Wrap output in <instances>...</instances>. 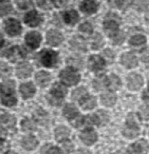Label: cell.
<instances>
[{
	"label": "cell",
	"instance_id": "obj_41",
	"mask_svg": "<svg viewBox=\"0 0 149 154\" xmlns=\"http://www.w3.org/2000/svg\"><path fill=\"white\" fill-rule=\"evenodd\" d=\"M68 62L69 64H71L76 69L81 68V59L79 57H70L68 59Z\"/></svg>",
	"mask_w": 149,
	"mask_h": 154
},
{
	"label": "cell",
	"instance_id": "obj_21",
	"mask_svg": "<svg viewBox=\"0 0 149 154\" xmlns=\"http://www.w3.org/2000/svg\"><path fill=\"white\" fill-rule=\"evenodd\" d=\"M106 85L110 90H117L121 87V80L116 75H110L107 79Z\"/></svg>",
	"mask_w": 149,
	"mask_h": 154
},
{
	"label": "cell",
	"instance_id": "obj_30",
	"mask_svg": "<svg viewBox=\"0 0 149 154\" xmlns=\"http://www.w3.org/2000/svg\"><path fill=\"white\" fill-rule=\"evenodd\" d=\"M146 42V38L144 35H134L130 38V45L133 47H141Z\"/></svg>",
	"mask_w": 149,
	"mask_h": 154
},
{
	"label": "cell",
	"instance_id": "obj_27",
	"mask_svg": "<svg viewBox=\"0 0 149 154\" xmlns=\"http://www.w3.org/2000/svg\"><path fill=\"white\" fill-rule=\"evenodd\" d=\"M132 5L140 12L147 11L149 7V0H133Z\"/></svg>",
	"mask_w": 149,
	"mask_h": 154
},
{
	"label": "cell",
	"instance_id": "obj_15",
	"mask_svg": "<svg viewBox=\"0 0 149 154\" xmlns=\"http://www.w3.org/2000/svg\"><path fill=\"white\" fill-rule=\"evenodd\" d=\"M81 138L86 145H92V143L96 140L97 136H96V133L94 132V131L88 130V131H85V132L81 133Z\"/></svg>",
	"mask_w": 149,
	"mask_h": 154
},
{
	"label": "cell",
	"instance_id": "obj_6",
	"mask_svg": "<svg viewBox=\"0 0 149 154\" xmlns=\"http://www.w3.org/2000/svg\"><path fill=\"white\" fill-rule=\"evenodd\" d=\"M40 62L46 66H52L55 64L56 60H57V55L55 52L50 51V50H45L40 53L39 56Z\"/></svg>",
	"mask_w": 149,
	"mask_h": 154
},
{
	"label": "cell",
	"instance_id": "obj_53",
	"mask_svg": "<svg viewBox=\"0 0 149 154\" xmlns=\"http://www.w3.org/2000/svg\"><path fill=\"white\" fill-rule=\"evenodd\" d=\"M145 19H146V21L149 23V11L146 12V15H145Z\"/></svg>",
	"mask_w": 149,
	"mask_h": 154
},
{
	"label": "cell",
	"instance_id": "obj_2",
	"mask_svg": "<svg viewBox=\"0 0 149 154\" xmlns=\"http://www.w3.org/2000/svg\"><path fill=\"white\" fill-rule=\"evenodd\" d=\"M24 21L26 24H28L31 28L39 26L40 22L43 21V15L39 13L37 10H29L24 15Z\"/></svg>",
	"mask_w": 149,
	"mask_h": 154
},
{
	"label": "cell",
	"instance_id": "obj_18",
	"mask_svg": "<svg viewBox=\"0 0 149 154\" xmlns=\"http://www.w3.org/2000/svg\"><path fill=\"white\" fill-rule=\"evenodd\" d=\"M13 3L20 10L29 11L34 5V0H13Z\"/></svg>",
	"mask_w": 149,
	"mask_h": 154
},
{
	"label": "cell",
	"instance_id": "obj_48",
	"mask_svg": "<svg viewBox=\"0 0 149 154\" xmlns=\"http://www.w3.org/2000/svg\"><path fill=\"white\" fill-rule=\"evenodd\" d=\"M142 60L146 63H149V50L144 51V53L142 54Z\"/></svg>",
	"mask_w": 149,
	"mask_h": 154
},
{
	"label": "cell",
	"instance_id": "obj_52",
	"mask_svg": "<svg viewBox=\"0 0 149 154\" xmlns=\"http://www.w3.org/2000/svg\"><path fill=\"white\" fill-rule=\"evenodd\" d=\"M143 98H144L145 100L149 101V90L146 91V92H144V94H143Z\"/></svg>",
	"mask_w": 149,
	"mask_h": 154
},
{
	"label": "cell",
	"instance_id": "obj_45",
	"mask_svg": "<svg viewBox=\"0 0 149 154\" xmlns=\"http://www.w3.org/2000/svg\"><path fill=\"white\" fill-rule=\"evenodd\" d=\"M112 38H113V41H114L115 43H119H119H122V41L124 40V35H123V33L119 31V32H117L116 34L112 37Z\"/></svg>",
	"mask_w": 149,
	"mask_h": 154
},
{
	"label": "cell",
	"instance_id": "obj_44",
	"mask_svg": "<svg viewBox=\"0 0 149 154\" xmlns=\"http://www.w3.org/2000/svg\"><path fill=\"white\" fill-rule=\"evenodd\" d=\"M21 126L24 131H32L35 129V126H34V124H33V122H31V120H29V119H24V122H22Z\"/></svg>",
	"mask_w": 149,
	"mask_h": 154
},
{
	"label": "cell",
	"instance_id": "obj_1",
	"mask_svg": "<svg viewBox=\"0 0 149 154\" xmlns=\"http://www.w3.org/2000/svg\"><path fill=\"white\" fill-rule=\"evenodd\" d=\"M119 17L110 14V16L107 15L106 20L104 21V30L110 37H113L119 32Z\"/></svg>",
	"mask_w": 149,
	"mask_h": 154
},
{
	"label": "cell",
	"instance_id": "obj_33",
	"mask_svg": "<svg viewBox=\"0 0 149 154\" xmlns=\"http://www.w3.org/2000/svg\"><path fill=\"white\" fill-rule=\"evenodd\" d=\"M103 42H104L103 41V37L98 33H96L91 39V47L93 49H98V48H100L103 45Z\"/></svg>",
	"mask_w": 149,
	"mask_h": 154
},
{
	"label": "cell",
	"instance_id": "obj_22",
	"mask_svg": "<svg viewBox=\"0 0 149 154\" xmlns=\"http://www.w3.org/2000/svg\"><path fill=\"white\" fill-rule=\"evenodd\" d=\"M51 93H52V95H53V97H55L56 99H58V98L62 99V98H64V96L66 95L67 90L62 86L56 84V85H54Z\"/></svg>",
	"mask_w": 149,
	"mask_h": 154
},
{
	"label": "cell",
	"instance_id": "obj_34",
	"mask_svg": "<svg viewBox=\"0 0 149 154\" xmlns=\"http://www.w3.org/2000/svg\"><path fill=\"white\" fill-rule=\"evenodd\" d=\"M34 5H36L40 10H49L52 7L50 0H34Z\"/></svg>",
	"mask_w": 149,
	"mask_h": 154
},
{
	"label": "cell",
	"instance_id": "obj_16",
	"mask_svg": "<svg viewBox=\"0 0 149 154\" xmlns=\"http://www.w3.org/2000/svg\"><path fill=\"white\" fill-rule=\"evenodd\" d=\"M20 92H21L22 96L24 98H30L34 95L35 93V88L31 82H28V84H24L20 87Z\"/></svg>",
	"mask_w": 149,
	"mask_h": 154
},
{
	"label": "cell",
	"instance_id": "obj_5",
	"mask_svg": "<svg viewBox=\"0 0 149 154\" xmlns=\"http://www.w3.org/2000/svg\"><path fill=\"white\" fill-rule=\"evenodd\" d=\"M60 79L68 86H73V85L77 84L79 76L75 71L71 70V69H66L60 73Z\"/></svg>",
	"mask_w": 149,
	"mask_h": 154
},
{
	"label": "cell",
	"instance_id": "obj_47",
	"mask_svg": "<svg viewBox=\"0 0 149 154\" xmlns=\"http://www.w3.org/2000/svg\"><path fill=\"white\" fill-rule=\"evenodd\" d=\"M46 154H60V151L58 148L56 147H51L50 149L47 150V152H46Z\"/></svg>",
	"mask_w": 149,
	"mask_h": 154
},
{
	"label": "cell",
	"instance_id": "obj_31",
	"mask_svg": "<svg viewBox=\"0 0 149 154\" xmlns=\"http://www.w3.org/2000/svg\"><path fill=\"white\" fill-rule=\"evenodd\" d=\"M64 114L67 118H73L77 115V109L73 105H67L64 109Z\"/></svg>",
	"mask_w": 149,
	"mask_h": 154
},
{
	"label": "cell",
	"instance_id": "obj_42",
	"mask_svg": "<svg viewBox=\"0 0 149 154\" xmlns=\"http://www.w3.org/2000/svg\"><path fill=\"white\" fill-rule=\"evenodd\" d=\"M140 115L143 119H145V120L149 119V107L148 106L144 105L140 108Z\"/></svg>",
	"mask_w": 149,
	"mask_h": 154
},
{
	"label": "cell",
	"instance_id": "obj_3",
	"mask_svg": "<svg viewBox=\"0 0 149 154\" xmlns=\"http://www.w3.org/2000/svg\"><path fill=\"white\" fill-rule=\"evenodd\" d=\"M100 9V2L97 0H81L79 2V11L86 15L95 14Z\"/></svg>",
	"mask_w": 149,
	"mask_h": 154
},
{
	"label": "cell",
	"instance_id": "obj_43",
	"mask_svg": "<svg viewBox=\"0 0 149 154\" xmlns=\"http://www.w3.org/2000/svg\"><path fill=\"white\" fill-rule=\"evenodd\" d=\"M105 85H106V79H104L103 77L102 78H96L93 82V86L96 90H102V89L105 87Z\"/></svg>",
	"mask_w": 149,
	"mask_h": 154
},
{
	"label": "cell",
	"instance_id": "obj_26",
	"mask_svg": "<svg viewBox=\"0 0 149 154\" xmlns=\"http://www.w3.org/2000/svg\"><path fill=\"white\" fill-rule=\"evenodd\" d=\"M69 134H70V132H69V130L66 127H58L55 131V137L58 141L64 140L65 138H67L69 136Z\"/></svg>",
	"mask_w": 149,
	"mask_h": 154
},
{
	"label": "cell",
	"instance_id": "obj_20",
	"mask_svg": "<svg viewBox=\"0 0 149 154\" xmlns=\"http://www.w3.org/2000/svg\"><path fill=\"white\" fill-rule=\"evenodd\" d=\"M138 133V128L136 127V124H131V122H127V126L124 129V135H126L129 138L136 136Z\"/></svg>",
	"mask_w": 149,
	"mask_h": 154
},
{
	"label": "cell",
	"instance_id": "obj_13",
	"mask_svg": "<svg viewBox=\"0 0 149 154\" xmlns=\"http://www.w3.org/2000/svg\"><path fill=\"white\" fill-rule=\"evenodd\" d=\"M122 62L127 68H134L138 64V59L132 53H126L122 56Z\"/></svg>",
	"mask_w": 149,
	"mask_h": 154
},
{
	"label": "cell",
	"instance_id": "obj_51",
	"mask_svg": "<svg viewBox=\"0 0 149 154\" xmlns=\"http://www.w3.org/2000/svg\"><path fill=\"white\" fill-rule=\"evenodd\" d=\"M104 54H105V56L110 60V61H112L113 60V53H112L111 50H106V51L104 52Z\"/></svg>",
	"mask_w": 149,
	"mask_h": 154
},
{
	"label": "cell",
	"instance_id": "obj_39",
	"mask_svg": "<svg viewBox=\"0 0 149 154\" xmlns=\"http://www.w3.org/2000/svg\"><path fill=\"white\" fill-rule=\"evenodd\" d=\"M79 30H81V32L86 33V34H91L92 31H93V26L89 22H84L79 26Z\"/></svg>",
	"mask_w": 149,
	"mask_h": 154
},
{
	"label": "cell",
	"instance_id": "obj_17",
	"mask_svg": "<svg viewBox=\"0 0 149 154\" xmlns=\"http://www.w3.org/2000/svg\"><path fill=\"white\" fill-rule=\"evenodd\" d=\"M147 150V143L146 141H138L130 147L129 151L131 154H143Z\"/></svg>",
	"mask_w": 149,
	"mask_h": 154
},
{
	"label": "cell",
	"instance_id": "obj_32",
	"mask_svg": "<svg viewBox=\"0 0 149 154\" xmlns=\"http://www.w3.org/2000/svg\"><path fill=\"white\" fill-rule=\"evenodd\" d=\"M0 122L2 125L7 127H13L14 124H15V118L12 115H9V114H5L0 117Z\"/></svg>",
	"mask_w": 149,
	"mask_h": 154
},
{
	"label": "cell",
	"instance_id": "obj_4",
	"mask_svg": "<svg viewBox=\"0 0 149 154\" xmlns=\"http://www.w3.org/2000/svg\"><path fill=\"white\" fill-rule=\"evenodd\" d=\"M5 29L7 34H9L10 36H16L21 32V24L15 18H9L5 22Z\"/></svg>",
	"mask_w": 149,
	"mask_h": 154
},
{
	"label": "cell",
	"instance_id": "obj_9",
	"mask_svg": "<svg viewBox=\"0 0 149 154\" xmlns=\"http://www.w3.org/2000/svg\"><path fill=\"white\" fill-rule=\"evenodd\" d=\"M62 34L57 30H50L47 34V41L50 45H58L62 43Z\"/></svg>",
	"mask_w": 149,
	"mask_h": 154
},
{
	"label": "cell",
	"instance_id": "obj_10",
	"mask_svg": "<svg viewBox=\"0 0 149 154\" xmlns=\"http://www.w3.org/2000/svg\"><path fill=\"white\" fill-rule=\"evenodd\" d=\"M143 85V78L138 74H131L128 77V88L130 90H138Z\"/></svg>",
	"mask_w": 149,
	"mask_h": 154
},
{
	"label": "cell",
	"instance_id": "obj_28",
	"mask_svg": "<svg viewBox=\"0 0 149 154\" xmlns=\"http://www.w3.org/2000/svg\"><path fill=\"white\" fill-rule=\"evenodd\" d=\"M113 5L119 10H126L131 7L133 3V0H112Z\"/></svg>",
	"mask_w": 149,
	"mask_h": 154
},
{
	"label": "cell",
	"instance_id": "obj_7",
	"mask_svg": "<svg viewBox=\"0 0 149 154\" xmlns=\"http://www.w3.org/2000/svg\"><path fill=\"white\" fill-rule=\"evenodd\" d=\"M62 20L69 26H74L79 20V13L74 9H69L62 13Z\"/></svg>",
	"mask_w": 149,
	"mask_h": 154
},
{
	"label": "cell",
	"instance_id": "obj_40",
	"mask_svg": "<svg viewBox=\"0 0 149 154\" xmlns=\"http://www.w3.org/2000/svg\"><path fill=\"white\" fill-rule=\"evenodd\" d=\"M10 73H11V70L7 63H0V76L7 77L10 75Z\"/></svg>",
	"mask_w": 149,
	"mask_h": 154
},
{
	"label": "cell",
	"instance_id": "obj_8",
	"mask_svg": "<svg viewBox=\"0 0 149 154\" xmlns=\"http://www.w3.org/2000/svg\"><path fill=\"white\" fill-rule=\"evenodd\" d=\"M41 41V36L38 32H35V31H32V32L28 33L26 36V42L29 47L33 48V49H36L39 45H40Z\"/></svg>",
	"mask_w": 149,
	"mask_h": 154
},
{
	"label": "cell",
	"instance_id": "obj_19",
	"mask_svg": "<svg viewBox=\"0 0 149 154\" xmlns=\"http://www.w3.org/2000/svg\"><path fill=\"white\" fill-rule=\"evenodd\" d=\"M50 79H51L50 74L47 72H45V71H41V72H38L36 74V80H37V82H38L39 86H41V87L47 86V85L50 82Z\"/></svg>",
	"mask_w": 149,
	"mask_h": 154
},
{
	"label": "cell",
	"instance_id": "obj_38",
	"mask_svg": "<svg viewBox=\"0 0 149 154\" xmlns=\"http://www.w3.org/2000/svg\"><path fill=\"white\" fill-rule=\"evenodd\" d=\"M86 93H87L86 89L78 88V89H76L74 92H73L72 97H73V99H81V98H83V97H85Z\"/></svg>",
	"mask_w": 149,
	"mask_h": 154
},
{
	"label": "cell",
	"instance_id": "obj_29",
	"mask_svg": "<svg viewBox=\"0 0 149 154\" xmlns=\"http://www.w3.org/2000/svg\"><path fill=\"white\" fill-rule=\"evenodd\" d=\"M71 45H72L73 49L76 50H85L86 48V43L85 40L83 38H81L79 36H76L71 40Z\"/></svg>",
	"mask_w": 149,
	"mask_h": 154
},
{
	"label": "cell",
	"instance_id": "obj_35",
	"mask_svg": "<svg viewBox=\"0 0 149 154\" xmlns=\"http://www.w3.org/2000/svg\"><path fill=\"white\" fill-rule=\"evenodd\" d=\"M2 91L5 94L9 95V94H13L14 92V82L11 80H8L5 84L2 85Z\"/></svg>",
	"mask_w": 149,
	"mask_h": 154
},
{
	"label": "cell",
	"instance_id": "obj_46",
	"mask_svg": "<svg viewBox=\"0 0 149 154\" xmlns=\"http://www.w3.org/2000/svg\"><path fill=\"white\" fill-rule=\"evenodd\" d=\"M97 116V120L98 122H103L102 124H105V122L108 120V116L105 112H98V114H96Z\"/></svg>",
	"mask_w": 149,
	"mask_h": 154
},
{
	"label": "cell",
	"instance_id": "obj_14",
	"mask_svg": "<svg viewBox=\"0 0 149 154\" xmlns=\"http://www.w3.org/2000/svg\"><path fill=\"white\" fill-rule=\"evenodd\" d=\"M31 72H32V68L28 63H20L16 69V73H17L18 77H20V78L28 77L31 74Z\"/></svg>",
	"mask_w": 149,
	"mask_h": 154
},
{
	"label": "cell",
	"instance_id": "obj_25",
	"mask_svg": "<svg viewBox=\"0 0 149 154\" xmlns=\"http://www.w3.org/2000/svg\"><path fill=\"white\" fill-rule=\"evenodd\" d=\"M22 146L24 148L28 150H32L34 149L35 147L37 146V140L34 136H27L22 139Z\"/></svg>",
	"mask_w": 149,
	"mask_h": 154
},
{
	"label": "cell",
	"instance_id": "obj_23",
	"mask_svg": "<svg viewBox=\"0 0 149 154\" xmlns=\"http://www.w3.org/2000/svg\"><path fill=\"white\" fill-rule=\"evenodd\" d=\"M100 100H102L103 105L105 106H113L116 101V97L113 93H105L100 96Z\"/></svg>",
	"mask_w": 149,
	"mask_h": 154
},
{
	"label": "cell",
	"instance_id": "obj_54",
	"mask_svg": "<svg viewBox=\"0 0 149 154\" xmlns=\"http://www.w3.org/2000/svg\"><path fill=\"white\" fill-rule=\"evenodd\" d=\"M5 154H16V153H14V152H12V151H9V152H7Z\"/></svg>",
	"mask_w": 149,
	"mask_h": 154
},
{
	"label": "cell",
	"instance_id": "obj_36",
	"mask_svg": "<svg viewBox=\"0 0 149 154\" xmlns=\"http://www.w3.org/2000/svg\"><path fill=\"white\" fill-rule=\"evenodd\" d=\"M16 101L17 100H16V98L13 96V94H9V95L5 94V96L2 97V103L5 106H9V107L15 105Z\"/></svg>",
	"mask_w": 149,
	"mask_h": 154
},
{
	"label": "cell",
	"instance_id": "obj_24",
	"mask_svg": "<svg viewBox=\"0 0 149 154\" xmlns=\"http://www.w3.org/2000/svg\"><path fill=\"white\" fill-rule=\"evenodd\" d=\"M81 105L86 110L92 109V108L95 107V98L92 96H85L81 100Z\"/></svg>",
	"mask_w": 149,
	"mask_h": 154
},
{
	"label": "cell",
	"instance_id": "obj_12",
	"mask_svg": "<svg viewBox=\"0 0 149 154\" xmlns=\"http://www.w3.org/2000/svg\"><path fill=\"white\" fill-rule=\"evenodd\" d=\"M14 3L11 0H0V16H7L13 11Z\"/></svg>",
	"mask_w": 149,
	"mask_h": 154
},
{
	"label": "cell",
	"instance_id": "obj_50",
	"mask_svg": "<svg viewBox=\"0 0 149 154\" xmlns=\"http://www.w3.org/2000/svg\"><path fill=\"white\" fill-rule=\"evenodd\" d=\"M72 143H70V141H67V143H64V150L67 152V153H69V152L72 151Z\"/></svg>",
	"mask_w": 149,
	"mask_h": 154
},
{
	"label": "cell",
	"instance_id": "obj_55",
	"mask_svg": "<svg viewBox=\"0 0 149 154\" xmlns=\"http://www.w3.org/2000/svg\"><path fill=\"white\" fill-rule=\"evenodd\" d=\"M1 42H2V35L0 34V43H1Z\"/></svg>",
	"mask_w": 149,
	"mask_h": 154
},
{
	"label": "cell",
	"instance_id": "obj_11",
	"mask_svg": "<svg viewBox=\"0 0 149 154\" xmlns=\"http://www.w3.org/2000/svg\"><path fill=\"white\" fill-rule=\"evenodd\" d=\"M105 66V62L100 56H92L89 59V68L94 72L100 71Z\"/></svg>",
	"mask_w": 149,
	"mask_h": 154
},
{
	"label": "cell",
	"instance_id": "obj_49",
	"mask_svg": "<svg viewBox=\"0 0 149 154\" xmlns=\"http://www.w3.org/2000/svg\"><path fill=\"white\" fill-rule=\"evenodd\" d=\"M84 122H85V119H84L83 117H81V116H79V117L77 118V119L73 120L72 124H73V126H75V127H79L81 125L84 124Z\"/></svg>",
	"mask_w": 149,
	"mask_h": 154
},
{
	"label": "cell",
	"instance_id": "obj_37",
	"mask_svg": "<svg viewBox=\"0 0 149 154\" xmlns=\"http://www.w3.org/2000/svg\"><path fill=\"white\" fill-rule=\"evenodd\" d=\"M50 1H51L52 7L56 8V9H64L70 2V0H50Z\"/></svg>",
	"mask_w": 149,
	"mask_h": 154
}]
</instances>
